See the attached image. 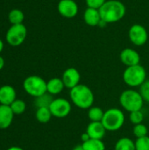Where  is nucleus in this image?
Wrapping results in <instances>:
<instances>
[{
  "instance_id": "nucleus-1",
  "label": "nucleus",
  "mask_w": 149,
  "mask_h": 150,
  "mask_svg": "<svg viewBox=\"0 0 149 150\" xmlns=\"http://www.w3.org/2000/svg\"><path fill=\"white\" fill-rule=\"evenodd\" d=\"M101 19L105 24L120 21L126 15V5L119 0H107L99 9Z\"/></svg>"
},
{
  "instance_id": "nucleus-2",
  "label": "nucleus",
  "mask_w": 149,
  "mask_h": 150,
  "mask_svg": "<svg viewBox=\"0 0 149 150\" xmlns=\"http://www.w3.org/2000/svg\"><path fill=\"white\" fill-rule=\"evenodd\" d=\"M69 97L71 102L80 109H90L93 106L94 94L90 87L84 84H78L70 90Z\"/></svg>"
},
{
  "instance_id": "nucleus-3",
  "label": "nucleus",
  "mask_w": 149,
  "mask_h": 150,
  "mask_svg": "<svg viewBox=\"0 0 149 150\" xmlns=\"http://www.w3.org/2000/svg\"><path fill=\"white\" fill-rule=\"evenodd\" d=\"M119 104L126 111L132 112L141 110L144 100L139 91L133 89H128L120 94Z\"/></svg>"
},
{
  "instance_id": "nucleus-4",
  "label": "nucleus",
  "mask_w": 149,
  "mask_h": 150,
  "mask_svg": "<svg viewBox=\"0 0 149 150\" xmlns=\"http://www.w3.org/2000/svg\"><path fill=\"white\" fill-rule=\"evenodd\" d=\"M147 80V71L141 64L126 67L123 72L124 83L132 87H140Z\"/></svg>"
},
{
  "instance_id": "nucleus-5",
  "label": "nucleus",
  "mask_w": 149,
  "mask_h": 150,
  "mask_svg": "<svg viewBox=\"0 0 149 150\" xmlns=\"http://www.w3.org/2000/svg\"><path fill=\"white\" fill-rule=\"evenodd\" d=\"M101 122L106 131L116 132L123 127L125 123V114L119 108H110L105 112Z\"/></svg>"
},
{
  "instance_id": "nucleus-6",
  "label": "nucleus",
  "mask_w": 149,
  "mask_h": 150,
  "mask_svg": "<svg viewBox=\"0 0 149 150\" xmlns=\"http://www.w3.org/2000/svg\"><path fill=\"white\" fill-rule=\"evenodd\" d=\"M25 91L34 98L47 93V82L39 76H29L23 83Z\"/></svg>"
},
{
  "instance_id": "nucleus-7",
  "label": "nucleus",
  "mask_w": 149,
  "mask_h": 150,
  "mask_svg": "<svg viewBox=\"0 0 149 150\" xmlns=\"http://www.w3.org/2000/svg\"><path fill=\"white\" fill-rule=\"evenodd\" d=\"M27 35V29L25 25L18 24L12 25L6 33V41L12 47H18L21 45Z\"/></svg>"
},
{
  "instance_id": "nucleus-8",
  "label": "nucleus",
  "mask_w": 149,
  "mask_h": 150,
  "mask_svg": "<svg viewBox=\"0 0 149 150\" xmlns=\"http://www.w3.org/2000/svg\"><path fill=\"white\" fill-rule=\"evenodd\" d=\"M50 112L53 117L58 119H63L69 115L71 112V104L68 100L62 98H54L50 106Z\"/></svg>"
},
{
  "instance_id": "nucleus-9",
  "label": "nucleus",
  "mask_w": 149,
  "mask_h": 150,
  "mask_svg": "<svg viewBox=\"0 0 149 150\" xmlns=\"http://www.w3.org/2000/svg\"><path fill=\"white\" fill-rule=\"evenodd\" d=\"M128 37L133 45L141 47L147 43L148 40V33L146 27L142 25L134 24L128 31Z\"/></svg>"
},
{
  "instance_id": "nucleus-10",
  "label": "nucleus",
  "mask_w": 149,
  "mask_h": 150,
  "mask_svg": "<svg viewBox=\"0 0 149 150\" xmlns=\"http://www.w3.org/2000/svg\"><path fill=\"white\" fill-rule=\"evenodd\" d=\"M57 10L60 15L66 18H75L79 11L78 4L75 0H60Z\"/></svg>"
},
{
  "instance_id": "nucleus-11",
  "label": "nucleus",
  "mask_w": 149,
  "mask_h": 150,
  "mask_svg": "<svg viewBox=\"0 0 149 150\" xmlns=\"http://www.w3.org/2000/svg\"><path fill=\"white\" fill-rule=\"evenodd\" d=\"M61 79L63 81V83L65 85V88H68L69 90L73 89L76 85L80 84L81 80V75L78 69L76 68H68L64 70L62 73Z\"/></svg>"
},
{
  "instance_id": "nucleus-12",
  "label": "nucleus",
  "mask_w": 149,
  "mask_h": 150,
  "mask_svg": "<svg viewBox=\"0 0 149 150\" xmlns=\"http://www.w3.org/2000/svg\"><path fill=\"white\" fill-rule=\"evenodd\" d=\"M119 58L121 62L126 67L138 65L141 62V55L140 54L133 48L126 47L124 48L119 54Z\"/></svg>"
},
{
  "instance_id": "nucleus-13",
  "label": "nucleus",
  "mask_w": 149,
  "mask_h": 150,
  "mask_svg": "<svg viewBox=\"0 0 149 150\" xmlns=\"http://www.w3.org/2000/svg\"><path fill=\"white\" fill-rule=\"evenodd\" d=\"M86 133L90 136V139H96V140H103V138L105 135L106 129L104 127L103 123L100 122H90V124L87 126Z\"/></svg>"
},
{
  "instance_id": "nucleus-14",
  "label": "nucleus",
  "mask_w": 149,
  "mask_h": 150,
  "mask_svg": "<svg viewBox=\"0 0 149 150\" xmlns=\"http://www.w3.org/2000/svg\"><path fill=\"white\" fill-rule=\"evenodd\" d=\"M16 99V91L11 85L0 87V105L10 106Z\"/></svg>"
},
{
  "instance_id": "nucleus-15",
  "label": "nucleus",
  "mask_w": 149,
  "mask_h": 150,
  "mask_svg": "<svg viewBox=\"0 0 149 150\" xmlns=\"http://www.w3.org/2000/svg\"><path fill=\"white\" fill-rule=\"evenodd\" d=\"M83 21L89 26L93 27L99 25L102 21L99 10L87 7V9L83 12Z\"/></svg>"
},
{
  "instance_id": "nucleus-16",
  "label": "nucleus",
  "mask_w": 149,
  "mask_h": 150,
  "mask_svg": "<svg viewBox=\"0 0 149 150\" xmlns=\"http://www.w3.org/2000/svg\"><path fill=\"white\" fill-rule=\"evenodd\" d=\"M14 113L9 105H0V129H7L12 123Z\"/></svg>"
},
{
  "instance_id": "nucleus-17",
  "label": "nucleus",
  "mask_w": 149,
  "mask_h": 150,
  "mask_svg": "<svg viewBox=\"0 0 149 150\" xmlns=\"http://www.w3.org/2000/svg\"><path fill=\"white\" fill-rule=\"evenodd\" d=\"M64 88L65 85L61 78L53 77L47 82V92L51 94L52 96L60 94Z\"/></svg>"
},
{
  "instance_id": "nucleus-18",
  "label": "nucleus",
  "mask_w": 149,
  "mask_h": 150,
  "mask_svg": "<svg viewBox=\"0 0 149 150\" xmlns=\"http://www.w3.org/2000/svg\"><path fill=\"white\" fill-rule=\"evenodd\" d=\"M53 117L49 107H40L37 108L35 112L36 120L41 124H47L50 121L51 118Z\"/></svg>"
},
{
  "instance_id": "nucleus-19",
  "label": "nucleus",
  "mask_w": 149,
  "mask_h": 150,
  "mask_svg": "<svg viewBox=\"0 0 149 150\" xmlns=\"http://www.w3.org/2000/svg\"><path fill=\"white\" fill-rule=\"evenodd\" d=\"M115 150H136L135 142L127 137L120 138L115 144Z\"/></svg>"
},
{
  "instance_id": "nucleus-20",
  "label": "nucleus",
  "mask_w": 149,
  "mask_h": 150,
  "mask_svg": "<svg viewBox=\"0 0 149 150\" xmlns=\"http://www.w3.org/2000/svg\"><path fill=\"white\" fill-rule=\"evenodd\" d=\"M84 150H105V145L102 140L90 139L82 143Z\"/></svg>"
},
{
  "instance_id": "nucleus-21",
  "label": "nucleus",
  "mask_w": 149,
  "mask_h": 150,
  "mask_svg": "<svg viewBox=\"0 0 149 150\" xmlns=\"http://www.w3.org/2000/svg\"><path fill=\"white\" fill-rule=\"evenodd\" d=\"M105 112L98 106H91L88 109V117L91 122H100L103 120Z\"/></svg>"
},
{
  "instance_id": "nucleus-22",
  "label": "nucleus",
  "mask_w": 149,
  "mask_h": 150,
  "mask_svg": "<svg viewBox=\"0 0 149 150\" xmlns=\"http://www.w3.org/2000/svg\"><path fill=\"white\" fill-rule=\"evenodd\" d=\"M54 100L53 96L49 93H45L40 97L35 98V105L37 108H40V107H49L52 101Z\"/></svg>"
},
{
  "instance_id": "nucleus-23",
  "label": "nucleus",
  "mask_w": 149,
  "mask_h": 150,
  "mask_svg": "<svg viewBox=\"0 0 149 150\" xmlns=\"http://www.w3.org/2000/svg\"><path fill=\"white\" fill-rule=\"evenodd\" d=\"M25 16L22 11L18 9L11 10L8 15V19L11 24L12 25H18V24H23Z\"/></svg>"
},
{
  "instance_id": "nucleus-24",
  "label": "nucleus",
  "mask_w": 149,
  "mask_h": 150,
  "mask_svg": "<svg viewBox=\"0 0 149 150\" xmlns=\"http://www.w3.org/2000/svg\"><path fill=\"white\" fill-rule=\"evenodd\" d=\"M11 111L13 112L14 115H20L25 112L26 109L25 102L22 99H16L11 105H10Z\"/></svg>"
},
{
  "instance_id": "nucleus-25",
  "label": "nucleus",
  "mask_w": 149,
  "mask_h": 150,
  "mask_svg": "<svg viewBox=\"0 0 149 150\" xmlns=\"http://www.w3.org/2000/svg\"><path fill=\"white\" fill-rule=\"evenodd\" d=\"M133 134H134V136L139 139V138H142L145 136H148V129L146 125H144L143 123L138 124V125H134L133 128Z\"/></svg>"
},
{
  "instance_id": "nucleus-26",
  "label": "nucleus",
  "mask_w": 149,
  "mask_h": 150,
  "mask_svg": "<svg viewBox=\"0 0 149 150\" xmlns=\"http://www.w3.org/2000/svg\"><path fill=\"white\" fill-rule=\"evenodd\" d=\"M129 120H130L131 123L133 124V125L141 124V123H142L143 120H144V114L142 113L141 110L132 112H130Z\"/></svg>"
},
{
  "instance_id": "nucleus-27",
  "label": "nucleus",
  "mask_w": 149,
  "mask_h": 150,
  "mask_svg": "<svg viewBox=\"0 0 149 150\" xmlns=\"http://www.w3.org/2000/svg\"><path fill=\"white\" fill-rule=\"evenodd\" d=\"M136 150H149V136L139 138L135 141Z\"/></svg>"
},
{
  "instance_id": "nucleus-28",
  "label": "nucleus",
  "mask_w": 149,
  "mask_h": 150,
  "mask_svg": "<svg viewBox=\"0 0 149 150\" xmlns=\"http://www.w3.org/2000/svg\"><path fill=\"white\" fill-rule=\"evenodd\" d=\"M139 92L141 93L142 98L144 101L149 103V79L146 80L141 86H140V91Z\"/></svg>"
},
{
  "instance_id": "nucleus-29",
  "label": "nucleus",
  "mask_w": 149,
  "mask_h": 150,
  "mask_svg": "<svg viewBox=\"0 0 149 150\" xmlns=\"http://www.w3.org/2000/svg\"><path fill=\"white\" fill-rule=\"evenodd\" d=\"M107 0H85L86 5L89 8H94V9H100L101 6L106 2Z\"/></svg>"
},
{
  "instance_id": "nucleus-30",
  "label": "nucleus",
  "mask_w": 149,
  "mask_h": 150,
  "mask_svg": "<svg viewBox=\"0 0 149 150\" xmlns=\"http://www.w3.org/2000/svg\"><path fill=\"white\" fill-rule=\"evenodd\" d=\"M90 136L88 135V134L85 132V133H83V134H82V142H87L88 140H90Z\"/></svg>"
},
{
  "instance_id": "nucleus-31",
  "label": "nucleus",
  "mask_w": 149,
  "mask_h": 150,
  "mask_svg": "<svg viewBox=\"0 0 149 150\" xmlns=\"http://www.w3.org/2000/svg\"><path fill=\"white\" fill-rule=\"evenodd\" d=\"M4 58L0 55V70L4 68Z\"/></svg>"
},
{
  "instance_id": "nucleus-32",
  "label": "nucleus",
  "mask_w": 149,
  "mask_h": 150,
  "mask_svg": "<svg viewBox=\"0 0 149 150\" xmlns=\"http://www.w3.org/2000/svg\"><path fill=\"white\" fill-rule=\"evenodd\" d=\"M6 150H24L22 148L20 147H17V146H13V147H11L9 149H7Z\"/></svg>"
},
{
  "instance_id": "nucleus-33",
  "label": "nucleus",
  "mask_w": 149,
  "mask_h": 150,
  "mask_svg": "<svg viewBox=\"0 0 149 150\" xmlns=\"http://www.w3.org/2000/svg\"><path fill=\"white\" fill-rule=\"evenodd\" d=\"M72 150H84L83 149V146H82V144L81 145H76L74 149Z\"/></svg>"
},
{
  "instance_id": "nucleus-34",
  "label": "nucleus",
  "mask_w": 149,
  "mask_h": 150,
  "mask_svg": "<svg viewBox=\"0 0 149 150\" xmlns=\"http://www.w3.org/2000/svg\"><path fill=\"white\" fill-rule=\"evenodd\" d=\"M3 48H4V43H3V41H2V40L0 39V53L2 52V50H3Z\"/></svg>"
}]
</instances>
